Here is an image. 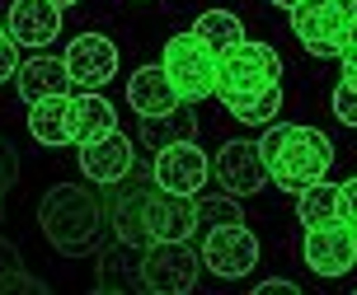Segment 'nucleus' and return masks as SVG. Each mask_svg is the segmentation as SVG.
Returning <instances> with one entry per match:
<instances>
[{"instance_id":"nucleus-27","label":"nucleus","mask_w":357,"mask_h":295,"mask_svg":"<svg viewBox=\"0 0 357 295\" xmlns=\"http://www.w3.org/2000/svg\"><path fill=\"white\" fill-rule=\"evenodd\" d=\"M15 178H19V155H15V141L10 136H0V197L15 188Z\"/></svg>"},{"instance_id":"nucleus-35","label":"nucleus","mask_w":357,"mask_h":295,"mask_svg":"<svg viewBox=\"0 0 357 295\" xmlns=\"http://www.w3.org/2000/svg\"><path fill=\"white\" fill-rule=\"evenodd\" d=\"M353 244H357V230H353Z\"/></svg>"},{"instance_id":"nucleus-25","label":"nucleus","mask_w":357,"mask_h":295,"mask_svg":"<svg viewBox=\"0 0 357 295\" xmlns=\"http://www.w3.org/2000/svg\"><path fill=\"white\" fill-rule=\"evenodd\" d=\"M0 291H43V281L19 272V253L10 244H0Z\"/></svg>"},{"instance_id":"nucleus-4","label":"nucleus","mask_w":357,"mask_h":295,"mask_svg":"<svg viewBox=\"0 0 357 295\" xmlns=\"http://www.w3.org/2000/svg\"><path fill=\"white\" fill-rule=\"evenodd\" d=\"M291 33L310 56H343L357 42V5L353 0H301L287 10Z\"/></svg>"},{"instance_id":"nucleus-8","label":"nucleus","mask_w":357,"mask_h":295,"mask_svg":"<svg viewBox=\"0 0 357 295\" xmlns=\"http://www.w3.org/2000/svg\"><path fill=\"white\" fill-rule=\"evenodd\" d=\"M254 262H259V239H254V230L245 221L207 230V239H202V267H212L216 277H226V281H240L254 272Z\"/></svg>"},{"instance_id":"nucleus-17","label":"nucleus","mask_w":357,"mask_h":295,"mask_svg":"<svg viewBox=\"0 0 357 295\" xmlns=\"http://www.w3.org/2000/svg\"><path fill=\"white\" fill-rule=\"evenodd\" d=\"M127 104L137 108L142 118H155V113H174L183 99H178V89L169 85L165 66H142V70L127 75Z\"/></svg>"},{"instance_id":"nucleus-9","label":"nucleus","mask_w":357,"mask_h":295,"mask_svg":"<svg viewBox=\"0 0 357 295\" xmlns=\"http://www.w3.org/2000/svg\"><path fill=\"white\" fill-rule=\"evenodd\" d=\"M301 258L315 277H343L357 262V244L348 221H329V225H305Z\"/></svg>"},{"instance_id":"nucleus-20","label":"nucleus","mask_w":357,"mask_h":295,"mask_svg":"<svg viewBox=\"0 0 357 295\" xmlns=\"http://www.w3.org/2000/svg\"><path fill=\"white\" fill-rule=\"evenodd\" d=\"M296 216H301V225H329V221H343L339 216V183H310V188L296 192Z\"/></svg>"},{"instance_id":"nucleus-7","label":"nucleus","mask_w":357,"mask_h":295,"mask_svg":"<svg viewBox=\"0 0 357 295\" xmlns=\"http://www.w3.org/2000/svg\"><path fill=\"white\" fill-rule=\"evenodd\" d=\"M155 174H127L123 183H113L108 197V230L118 234L123 248H146L151 230H146V202H151Z\"/></svg>"},{"instance_id":"nucleus-31","label":"nucleus","mask_w":357,"mask_h":295,"mask_svg":"<svg viewBox=\"0 0 357 295\" xmlns=\"http://www.w3.org/2000/svg\"><path fill=\"white\" fill-rule=\"evenodd\" d=\"M339 61H343V80H348V85H357V42L339 56Z\"/></svg>"},{"instance_id":"nucleus-2","label":"nucleus","mask_w":357,"mask_h":295,"mask_svg":"<svg viewBox=\"0 0 357 295\" xmlns=\"http://www.w3.org/2000/svg\"><path fill=\"white\" fill-rule=\"evenodd\" d=\"M38 225H43L52 248L75 258V253H89L99 244V234L108 225V207H104V197L94 188H85V183H56L43 197V207H38Z\"/></svg>"},{"instance_id":"nucleus-13","label":"nucleus","mask_w":357,"mask_h":295,"mask_svg":"<svg viewBox=\"0 0 357 295\" xmlns=\"http://www.w3.org/2000/svg\"><path fill=\"white\" fill-rule=\"evenodd\" d=\"M146 230H151V244L155 239H193L197 234V197H183V192L169 188H151V202H146Z\"/></svg>"},{"instance_id":"nucleus-1","label":"nucleus","mask_w":357,"mask_h":295,"mask_svg":"<svg viewBox=\"0 0 357 295\" xmlns=\"http://www.w3.org/2000/svg\"><path fill=\"white\" fill-rule=\"evenodd\" d=\"M259 150L268 159L273 188L301 192L310 183H320L334 164V145L320 127H301V122H268V131L259 136Z\"/></svg>"},{"instance_id":"nucleus-5","label":"nucleus","mask_w":357,"mask_h":295,"mask_svg":"<svg viewBox=\"0 0 357 295\" xmlns=\"http://www.w3.org/2000/svg\"><path fill=\"white\" fill-rule=\"evenodd\" d=\"M216 61H221V52L202 33H193V29L165 38L160 66H165V75H169V85L178 89L183 104H197V99L216 94Z\"/></svg>"},{"instance_id":"nucleus-22","label":"nucleus","mask_w":357,"mask_h":295,"mask_svg":"<svg viewBox=\"0 0 357 295\" xmlns=\"http://www.w3.org/2000/svg\"><path fill=\"white\" fill-rule=\"evenodd\" d=\"M193 33H202L216 52H226V47H235V42H245V24H240L231 10H202L197 24H193Z\"/></svg>"},{"instance_id":"nucleus-15","label":"nucleus","mask_w":357,"mask_h":295,"mask_svg":"<svg viewBox=\"0 0 357 295\" xmlns=\"http://www.w3.org/2000/svg\"><path fill=\"white\" fill-rule=\"evenodd\" d=\"M61 33V5L56 0H15L10 5V38L19 47H47Z\"/></svg>"},{"instance_id":"nucleus-10","label":"nucleus","mask_w":357,"mask_h":295,"mask_svg":"<svg viewBox=\"0 0 357 295\" xmlns=\"http://www.w3.org/2000/svg\"><path fill=\"white\" fill-rule=\"evenodd\" d=\"M151 174H155V183L169 192H183V197H197V192L207 188V174H212V164H207V155L197 150L193 136L174 141V145H165V150H155V159H151Z\"/></svg>"},{"instance_id":"nucleus-29","label":"nucleus","mask_w":357,"mask_h":295,"mask_svg":"<svg viewBox=\"0 0 357 295\" xmlns=\"http://www.w3.org/2000/svg\"><path fill=\"white\" fill-rule=\"evenodd\" d=\"M19 66H24V61H19V42L10 38V42L0 47V85H5L10 75H19Z\"/></svg>"},{"instance_id":"nucleus-34","label":"nucleus","mask_w":357,"mask_h":295,"mask_svg":"<svg viewBox=\"0 0 357 295\" xmlns=\"http://www.w3.org/2000/svg\"><path fill=\"white\" fill-rule=\"evenodd\" d=\"M56 5H61V10H66V5H75V0H56Z\"/></svg>"},{"instance_id":"nucleus-24","label":"nucleus","mask_w":357,"mask_h":295,"mask_svg":"<svg viewBox=\"0 0 357 295\" xmlns=\"http://www.w3.org/2000/svg\"><path fill=\"white\" fill-rule=\"evenodd\" d=\"M278 113H282V89L273 85V89H264L259 99H250L240 113H231V118L250 122V127H268V122H278Z\"/></svg>"},{"instance_id":"nucleus-11","label":"nucleus","mask_w":357,"mask_h":295,"mask_svg":"<svg viewBox=\"0 0 357 295\" xmlns=\"http://www.w3.org/2000/svg\"><path fill=\"white\" fill-rule=\"evenodd\" d=\"M61 56H66V70H71L75 89H104L108 80L118 75V47H113V38H104V33L71 38V47Z\"/></svg>"},{"instance_id":"nucleus-32","label":"nucleus","mask_w":357,"mask_h":295,"mask_svg":"<svg viewBox=\"0 0 357 295\" xmlns=\"http://www.w3.org/2000/svg\"><path fill=\"white\" fill-rule=\"evenodd\" d=\"M273 5H278V10H291V5H301V0H273Z\"/></svg>"},{"instance_id":"nucleus-16","label":"nucleus","mask_w":357,"mask_h":295,"mask_svg":"<svg viewBox=\"0 0 357 295\" xmlns=\"http://www.w3.org/2000/svg\"><path fill=\"white\" fill-rule=\"evenodd\" d=\"M15 89L24 104H38V99H52V94H66L71 89V70H66V56H29L15 75Z\"/></svg>"},{"instance_id":"nucleus-19","label":"nucleus","mask_w":357,"mask_h":295,"mask_svg":"<svg viewBox=\"0 0 357 295\" xmlns=\"http://www.w3.org/2000/svg\"><path fill=\"white\" fill-rule=\"evenodd\" d=\"M29 131L38 145H66L71 141V94H52V99H38L29 104Z\"/></svg>"},{"instance_id":"nucleus-33","label":"nucleus","mask_w":357,"mask_h":295,"mask_svg":"<svg viewBox=\"0 0 357 295\" xmlns=\"http://www.w3.org/2000/svg\"><path fill=\"white\" fill-rule=\"evenodd\" d=\"M5 42H10V29H5V19H0V47H5Z\"/></svg>"},{"instance_id":"nucleus-3","label":"nucleus","mask_w":357,"mask_h":295,"mask_svg":"<svg viewBox=\"0 0 357 295\" xmlns=\"http://www.w3.org/2000/svg\"><path fill=\"white\" fill-rule=\"evenodd\" d=\"M278 75H282V56L268 42L245 38V42L226 47L221 61H216V99H221L226 113H240L250 99H259L264 89L278 85Z\"/></svg>"},{"instance_id":"nucleus-23","label":"nucleus","mask_w":357,"mask_h":295,"mask_svg":"<svg viewBox=\"0 0 357 295\" xmlns=\"http://www.w3.org/2000/svg\"><path fill=\"white\" fill-rule=\"evenodd\" d=\"M235 221H245V216H240V202H235V192H226V197H202V192H197V225H202V230L235 225Z\"/></svg>"},{"instance_id":"nucleus-12","label":"nucleus","mask_w":357,"mask_h":295,"mask_svg":"<svg viewBox=\"0 0 357 295\" xmlns=\"http://www.w3.org/2000/svg\"><path fill=\"white\" fill-rule=\"evenodd\" d=\"M216 178H221V188L235 192V197H254V192L268 188V159L259 150V141H231V145H221V155H216Z\"/></svg>"},{"instance_id":"nucleus-6","label":"nucleus","mask_w":357,"mask_h":295,"mask_svg":"<svg viewBox=\"0 0 357 295\" xmlns=\"http://www.w3.org/2000/svg\"><path fill=\"white\" fill-rule=\"evenodd\" d=\"M197 267H202V253L188 248V239H155L142 248V291L155 295H188L197 286Z\"/></svg>"},{"instance_id":"nucleus-36","label":"nucleus","mask_w":357,"mask_h":295,"mask_svg":"<svg viewBox=\"0 0 357 295\" xmlns=\"http://www.w3.org/2000/svg\"><path fill=\"white\" fill-rule=\"evenodd\" d=\"M353 5H357V0H353Z\"/></svg>"},{"instance_id":"nucleus-18","label":"nucleus","mask_w":357,"mask_h":295,"mask_svg":"<svg viewBox=\"0 0 357 295\" xmlns=\"http://www.w3.org/2000/svg\"><path fill=\"white\" fill-rule=\"evenodd\" d=\"M108 131H118V113L99 89H80L71 99V141L89 145V141H104Z\"/></svg>"},{"instance_id":"nucleus-28","label":"nucleus","mask_w":357,"mask_h":295,"mask_svg":"<svg viewBox=\"0 0 357 295\" xmlns=\"http://www.w3.org/2000/svg\"><path fill=\"white\" fill-rule=\"evenodd\" d=\"M339 216H343V221H348V225L357 230V178L339 183Z\"/></svg>"},{"instance_id":"nucleus-14","label":"nucleus","mask_w":357,"mask_h":295,"mask_svg":"<svg viewBox=\"0 0 357 295\" xmlns=\"http://www.w3.org/2000/svg\"><path fill=\"white\" fill-rule=\"evenodd\" d=\"M132 169H137V150H132V141H127L123 131H108L104 141L80 145V174H85L89 183H99V188L123 183Z\"/></svg>"},{"instance_id":"nucleus-30","label":"nucleus","mask_w":357,"mask_h":295,"mask_svg":"<svg viewBox=\"0 0 357 295\" xmlns=\"http://www.w3.org/2000/svg\"><path fill=\"white\" fill-rule=\"evenodd\" d=\"M259 295H301V286H296V281L273 277V281H259Z\"/></svg>"},{"instance_id":"nucleus-21","label":"nucleus","mask_w":357,"mask_h":295,"mask_svg":"<svg viewBox=\"0 0 357 295\" xmlns=\"http://www.w3.org/2000/svg\"><path fill=\"white\" fill-rule=\"evenodd\" d=\"M193 136V113L178 104L174 113H155V118H142V141L151 150H165V145H174V141Z\"/></svg>"},{"instance_id":"nucleus-26","label":"nucleus","mask_w":357,"mask_h":295,"mask_svg":"<svg viewBox=\"0 0 357 295\" xmlns=\"http://www.w3.org/2000/svg\"><path fill=\"white\" fill-rule=\"evenodd\" d=\"M334 118L343 122V127H357V85H348V80H339V89H334Z\"/></svg>"}]
</instances>
